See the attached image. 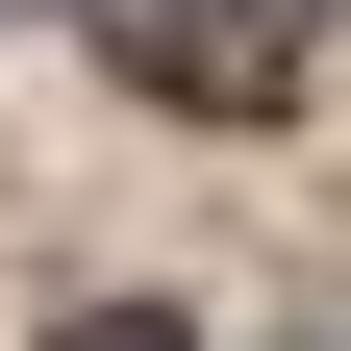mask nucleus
Instances as JSON below:
<instances>
[{
  "mask_svg": "<svg viewBox=\"0 0 351 351\" xmlns=\"http://www.w3.org/2000/svg\"><path fill=\"white\" fill-rule=\"evenodd\" d=\"M75 351H201V326H75Z\"/></svg>",
  "mask_w": 351,
  "mask_h": 351,
  "instance_id": "2",
  "label": "nucleus"
},
{
  "mask_svg": "<svg viewBox=\"0 0 351 351\" xmlns=\"http://www.w3.org/2000/svg\"><path fill=\"white\" fill-rule=\"evenodd\" d=\"M101 25H125V75H176V101H276V75H301L276 0H101Z\"/></svg>",
  "mask_w": 351,
  "mask_h": 351,
  "instance_id": "1",
  "label": "nucleus"
}]
</instances>
